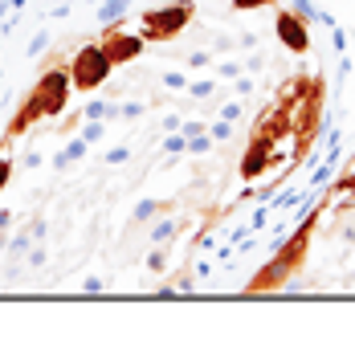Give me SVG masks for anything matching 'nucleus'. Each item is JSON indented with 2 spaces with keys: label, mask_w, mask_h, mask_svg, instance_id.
I'll return each mask as SVG.
<instances>
[{
  "label": "nucleus",
  "mask_w": 355,
  "mask_h": 359,
  "mask_svg": "<svg viewBox=\"0 0 355 359\" xmlns=\"http://www.w3.org/2000/svg\"><path fill=\"white\" fill-rule=\"evenodd\" d=\"M69 94H74V82H69V62L66 57H49L41 69V78L33 82V90H25V98L17 102V114L8 118V127L0 135V156L21 139L29 135L37 123L45 118H62L69 107Z\"/></svg>",
  "instance_id": "f257e3e1"
},
{
  "label": "nucleus",
  "mask_w": 355,
  "mask_h": 359,
  "mask_svg": "<svg viewBox=\"0 0 355 359\" xmlns=\"http://www.w3.org/2000/svg\"><path fill=\"white\" fill-rule=\"evenodd\" d=\"M314 224H319V208H314V212L298 224V229H294V237H286L282 245L274 249V257H269L266 266H262L253 278H249V282H245V290H249V294L282 290L290 278L307 266V253H311V241H314Z\"/></svg>",
  "instance_id": "f03ea898"
},
{
  "label": "nucleus",
  "mask_w": 355,
  "mask_h": 359,
  "mask_svg": "<svg viewBox=\"0 0 355 359\" xmlns=\"http://www.w3.org/2000/svg\"><path fill=\"white\" fill-rule=\"evenodd\" d=\"M196 17V4L192 0H172V4H163V8H147L143 17H139V33H143V41H176L180 33L192 25Z\"/></svg>",
  "instance_id": "7ed1b4c3"
},
{
  "label": "nucleus",
  "mask_w": 355,
  "mask_h": 359,
  "mask_svg": "<svg viewBox=\"0 0 355 359\" xmlns=\"http://www.w3.org/2000/svg\"><path fill=\"white\" fill-rule=\"evenodd\" d=\"M111 57L102 53V45L98 41H86L74 49V57H69V82L78 94H94V90L102 86L107 78H111Z\"/></svg>",
  "instance_id": "20e7f679"
},
{
  "label": "nucleus",
  "mask_w": 355,
  "mask_h": 359,
  "mask_svg": "<svg viewBox=\"0 0 355 359\" xmlns=\"http://www.w3.org/2000/svg\"><path fill=\"white\" fill-rule=\"evenodd\" d=\"M98 45H102V53L111 57V66H127V62H135V57H143V49H147L143 33H139V29L131 33L123 21L102 25V37H98Z\"/></svg>",
  "instance_id": "39448f33"
},
{
  "label": "nucleus",
  "mask_w": 355,
  "mask_h": 359,
  "mask_svg": "<svg viewBox=\"0 0 355 359\" xmlns=\"http://www.w3.org/2000/svg\"><path fill=\"white\" fill-rule=\"evenodd\" d=\"M274 33H278V41L286 45L294 57H307V53H311V21H302L294 8H278Z\"/></svg>",
  "instance_id": "423d86ee"
},
{
  "label": "nucleus",
  "mask_w": 355,
  "mask_h": 359,
  "mask_svg": "<svg viewBox=\"0 0 355 359\" xmlns=\"http://www.w3.org/2000/svg\"><path fill=\"white\" fill-rule=\"evenodd\" d=\"M86 151H90V143H86V139H82V135H78L74 143H66V147H62V151L53 156V168H58V172H66L69 163H78V159L86 156Z\"/></svg>",
  "instance_id": "0eeeda50"
},
{
  "label": "nucleus",
  "mask_w": 355,
  "mask_h": 359,
  "mask_svg": "<svg viewBox=\"0 0 355 359\" xmlns=\"http://www.w3.org/2000/svg\"><path fill=\"white\" fill-rule=\"evenodd\" d=\"M163 212H172V204H168V201H143L131 212V224H147L152 217H163Z\"/></svg>",
  "instance_id": "6e6552de"
},
{
  "label": "nucleus",
  "mask_w": 355,
  "mask_h": 359,
  "mask_svg": "<svg viewBox=\"0 0 355 359\" xmlns=\"http://www.w3.org/2000/svg\"><path fill=\"white\" fill-rule=\"evenodd\" d=\"M127 13H131V0H102V4H98V21H102V25L123 21Z\"/></svg>",
  "instance_id": "1a4fd4ad"
},
{
  "label": "nucleus",
  "mask_w": 355,
  "mask_h": 359,
  "mask_svg": "<svg viewBox=\"0 0 355 359\" xmlns=\"http://www.w3.org/2000/svg\"><path fill=\"white\" fill-rule=\"evenodd\" d=\"M180 229H184V224H176V221H156V224H152V233H147V237H152V245H168V241L176 237Z\"/></svg>",
  "instance_id": "9d476101"
},
{
  "label": "nucleus",
  "mask_w": 355,
  "mask_h": 359,
  "mask_svg": "<svg viewBox=\"0 0 355 359\" xmlns=\"http://www.w3.org/2000/svg\"><path fill=\"white\" fill-rule=\"evenodd\" d=\"M82 118H102L107 123V118H119V107L114 102H86L82 107Z\"/></svg>",
  "instance_id": "9b49d317"
},
{
  "label": "nucleus",
  "mask_w": 355,
  "mask_h": 359,
  "mask_svg": "<svg viewBox=\"0 0 355 359\" xmlns=\"http://www.w3.org/2000/svg\"><path fill=\"white\" fill-rule=\"evenodd\" d=\"M213 147V135H208V127H200L196 135H188V156H204Z\"/></svg>",
  "instance_id": "f8f14e48"
},
{
  "label": "nucleus",
  "mask_w": 355,
  "mask_h": 359,
  "mask_svg": "<svg viewBox=\"0 0 355 359\" xmlns=\"http://www.w3.org/2000/svg\"><path fill=\"white\" fill-rule=\"evenodd\" d=\"M147 269H152V273H163V269H168V245H152V253H147Z\"/></svg>",
  "instance_id": "ddd939ff"
},
{
  "label": "nucleus",
  "mask_w": 355,
  "mask_h": 359,
  "mask_svg": "<svg viewBox=\"0 0 355 359\" xmlns=\"http://www.w3.org/2000/svg\"><path fill=\"white\" fill-rule=\"evenodd\" d=\"M102 135H107V123H102V118H86V127H82V139H86V143H98Z\"/></svg>",
  "instance_id": "4468645a"
},
{
  "label": "nucleus",
  "mask_w": 355,
  "mask_h": 359,
  "mask_svg": "<svg viewBox=\"0 0 355 359\" xmlns=\"http://www.w3.org/2000/svg\"><path fill=\"white\" fill-rule=\"evenodd\" d=\"M269 4H278V0H233L229 8L233 13H257V8H269Z\"/></svg>",
  "instance_id": "2eb2a0df"
},
{
  "label": "nucleus",
  "mask_w": 355,
  "mask_h": 359,
  "mask_svg": "<svg viewBox=\"0 0 355 359\" xmlns=\"http://www.w3.org/2000/svg\"><path fill=\"white\" fill-rule=\"evenodd\" d=\"M208 135H213V143H225V139L233 135V123H229V118H217V123L208 127Z\"/></svg>",
  "instance_id": "dca6fc26"
},
{
  "label": "nucleus",
  "mask_w": 355,
  "mask_h": 359,
  "mask_svg": "<svg viewBox=\"0 0 355 359\" xmlns=\"http://www.w3.org/2000/svg\"><path fill=\"white\" fill-rule=\"evenodd\" d=\"M163 151H168V156L188 151V139H184V131H180V135H168V139H163Z\"/></svg>",
  "instance_id": "f3484780"
},
{
  "label": "nucleus",
  "mask_w": 355,
  "mask_h": 359,
  "mask_svg": "<svg viewBox=\"0 0 355 359\" xmlns=\"http://www.w3.org/2000/svg\"><path fill=\"white\" fill-rule=\"evenodd\" d=\"M143 111H147V102H123V107H119V118H127V123H131V118H139Z\"/></svg>",
  "instance_id": "a211bd4d"
},
{
  "label": "nucleus",
  "mask_w": 355,
  "mask_h": 359,
  "mask_svg": "<svg viewBox=\"0 0 355 359\" xmlns=\"http://www.w3.org/2000/svg\"><path fill=\"white\" fill-rule=\"evenodd\" d=\"M213 90H217V82H188V94L192 98H208Z\"/></svg>",
  "instance_id": "6ab92c4d"
},
{
  "label": "nucleus",
  "mask_w": 355,
  "mask_h": 359,
  "mask_svg": "<svg viewBox=\"0 0 355 359\" xmlns=\"http://www.w3.org/2000/svg\"><path fill=\"white\" fill-rule=\"evenodd\" d=\"M8 184H13V159H8V156H0V192H4Z\"/></svg>",
  "instance_id": "aec40b11"
},
{
  "label": "nucleus",
  "mask_w": 355,
  "mask_h": 359,
  "mask_svg": "<svg viewBox=\"0 0 355 359\" xmlns=\"http://www.w3.org/2000/svg\"><path fill=\"white\" fill-rule=\"evenodd\" d=\"M163 86H172V90H188V78H184V74H176V69H168V74H163Z\"/></svg>",
  "instance_id": "412c9836"
},
{
  "label": "nucleus",
  "mask_w": 355,
  "mask_h": 359,
  "mask_svg": "<svg viewBox=\"0 0 355 359\" xmlns=\"http://www.w3.org/2000/svg\"><path fill=\"white\" fill-rule=\"evenodd\" d=\"M221 118L237 123V118H241V102H225V107H221Z\"/></svg>",
  "instance_id": "4be33fe9"
},
{
  "label": "nucleus",
  "mask_w": 355,
  "mask_h": 359,
  "mask_svg": "<svg viewBox=\"0 0 355 359\" xmlns=\"http://www.w3.org/2000/svg\"><path fill=\"white\" fill-rule=\"evenodd\" d=\"M131 159V147H114V151H107V163H127Z\"/></svg>",
  "instance_id": "5701e85b"
},
{
  "label": "nucleus",
  "mask_w": 355,
  "mask_h": 359,
  "mask_svg": "<svg viewBox=\"0 0 355 359\" xmlns=\"http://www.w3.org/2000/svg\"><path fill=\"white\" fill-rule=\"evenodd\" d=\"M237 74H241L237 62H221V66H217V78H237Z\"/></svg>",
  "instance_id": "b1692460"
},
{
  "label": "nucleus",
  "mask_w": 355,
  "mask_h": 359,
  "mask_svg": "<svg viewBox=\"0 0 355 359\" xmlns=\"http://www.w3.org/2000/svg\"><path fill=\"white\" fill-rule=\"evenodd\" d=\"M102 286H107V282H102L98 273H90L86 282H82V290H86V294H98V290H102Z\"/></svg>",
  "instance_id": "393cba45"
},
{
  "label": "nucleus",
  "mask_w": 355,
  "mask_h": 359,
  "mask_svg": "<svg viewBox=\"0 0 355 359\" xmlns=\"http://www.w3.org/2000/svg\"><path fill=\"white\" fill-rule=\"evenodd\" d=\"M78 123H82V111H78V114H66V123L58 127V135H69L74 127H78Z\"/></svg>",
  "instance_id": "a878e982"
},
{
  "label": "nucleus",
  "mask_w": 355,
  "mask_h": 359,
  "mask_svg": "<svg viewBox=\"0 0 355 359\" xmlns=\"http://www.w3.org/2000/svg\"><path fill=\"white\" fill-rule=\"evenodd\" d=\"M184 62H188V66H208V62H213V53H188Z\"/></svg>",
  "instance_id": "bb28decb"
},
{
  "label": "nucleus",
  "mask_w": 355,
  "mask_h": 359,
  "mask_svg": "<svg viewBox=\"0 0 355 359\" xmlns=\"http://www.w3.org/2000/svg\"><path fill=\"white\" fill-rule=\"evenodd\" d=\"M180 123H184L180 114H168V118H163V131H180Z\"/></svg>",
  "instance_id": "cd10ccee"
}]
</instances>
